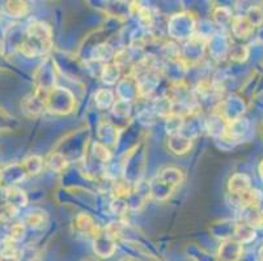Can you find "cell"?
<instances>
[{
	"mask_svg": "<svg viewBox=\"0 0 263 261\" xmlns=\"http://www.w3.org/2000/svg\"><path fill=\"white\" fill-rule=\"evenodd\" d=\"M182 180V174L177 169H165L156 176L149 187L151 195L157 200H164L177 188Z\"/></svg>",
	"mask_w": 263,
	"mask_h": 261,
	"instance_id": "1",
	"label": "cell"
},
{
	"mask_svg": "<svg viewBox=\"0 0 263 261\" xmlns=\"http://www.w3.org/2000/svg\"><path fill=\"white\" fill-rule=\"evenodd\" d=\"M26 176H28V172H26L23 162L9 165V166L4 167L3 170H0V188L7 190L11 187H16V184L24 180Z\"/></svg>",
	"mask_w": 263,
	"mask_h": 261,
	"instance_id": "2",
	"label": "cell"
},
{
	"mask_svg": "<svg viewBox=\"0 0 263 261\" xmlns=\"http://www.w3.org/2000/svg\"><path fill=\"white\" fill-rule=\"evenodd\" d=\"M4 191V203L11 207H13L15 209H20L24 208L28 204V196L24 192L23 190L17 188V187H11V188H7Z\"/></svg>",
	"mask_w": 263,
	"mask_h": 261,
	"instance_id": "3",
	"label": "cell"
},
{
	"mask_svg": "<svg viewBox=\"0 0 263 261\" xmlns=\"http://www.w3.org/2000/svg\"><path fill=\"white\" fill-rule=\"evenodd\" d=\"M229 193L232 197H238L250 190V179L243 174H236L229 180Z\"/></svg>",
	"mask_w": 263,
	"mask_h": 261,
	"instance_id": "4",
	"label": "cell"
},
{
	"mask_svg": "<svg viewBox=\"0 0 263 261\" xmlns=\"http://www.w3.org/2000/svg\"><path fill=\"white\" fill-rule=\"evenodd\" d=\"M73 227H75L76 231H79L81 234H87V235L93 234L96 236L100 231V229L96 226L92 217H89L88 214H84V213H81V214H79L76 217L75 221H73Z\"/></svg>",
	"mask_w": 263,
	"mask_h": 261,
	"instance_id": "5",
	"label": "cell"
},
{
	"mask_svg": "<svg viewBox=\"0 0 263 261\" xmlns=\"http://www.w3.org/2000/svg\"><path fill=\"white\" fill-rule=\"evenodd\" d=\"M241 255V244L238 242L228 240L220 246V261H237Z\"/></svg>",
	"mask_w": 263,
	"mask_h": 261,
	"instance_id": "6",
	"label": "cell"
},
{
	"mask_svg": "<svg viewBox=\"0 0 263 261\" xmlns=\"http://www.w3.org/2000/svg\"><path fill=\"white\" fill-rule=\"evenodd\" d=\"M232 30H233L236 37L248 38L253 33V30H254V25L248 20L246 16H238V17L233 18Z\"/></svg>",
	"mask_w": 263,
	"mask_h": 261,
	"instance_id": "7",
	"label": "cell"
},
{
	"mask_svg": "<svg viewBox=\"0 0 263 261\" xmlns=\"http://www.w3.org/2000/svg\"><path fill=\"white\" fill-rule=\"evenodd\" d=\"M4 12L12 18L24 17L28 13V4L25 2H6L3 6Z\"/></svg>",
	"mask_w": 263,
	"mask_h": 261,
	"instance_id": "8",
	"label": "cell"
},
{
	"mask_svg": "<svg viewBox=\"0 0 263 261\" xmlns=\"http://www.w3.org/2000/svg\"><path fill=\"white\" fill-rule=\"evenodd\" d=\"M24 224H26L28 226L32 227V229H40V227H42L46 224V213L41 209L32 210V212L26 214Z\"/></svg>",
	"mask_w": 263,
	"mask_h": 261,
	"instance_id": "9",
	"label": "cell"
},
{
	"mask_svg": "<svg viewBox=\"0 0 263 261\" xmlns=\"http://www.w3.org/2000/svg\"><path fill=\"white\" fill-rule=\"evenodd\" d=\"M234 235L236 239L238 240V243H246V242H250L255 235V231L250 225L245 224V222H241L236 227V231H234Z\"/></svg>",
	"mask_w": 263,
	"mask_h": 261,
	"instance_id": "10",
	"label": "cell"
},
{
	"mask_svg": "<svg viewBox=\"0 0 263 261\" xmlns=\"http://www.w3.org/2000/svg\"><path fill=\"white\" fill-rule=\"evenodd\" d=\"M24 167H25L28 175H37L40 174L42 166H44V161L42 158L38 157V155H30L23 162Z\"/></svg>",
	"mask_w": 263,
	"mask_h": 261,
	"instance_id": "11",
	"label": "cell"
},
{
	"mask_svg": "<svg viewBox=\"0 0 263 261\" xmlns=\"http://www.w3.org/2000/svg\"><path fill=\"white\" fill-rule=\"evenodd\" d=\"M46 165L55 172H61L62 170H64L67 167V159L64 158V155H62L61 153H52L47 158Z\"/></svg>",
	"mask_w": 263,
	"mask_h": 261,
	"instance_id": "12",
	"label": "cell"
},
{
	"mask_svg": "<svg viewBox=\"0 0 263 261\" xmlns=\"http://www.w3.org/2000/svg\"><path fill=\"white\" fill-rule=\"evenodd\" d=\"M24 235H25V224L23 222H17V224H13L9 229L8 233V240L13 242V243H18L20 240H23Z\"/></svg>",
	"mask_w": 263,
	"mask_h": 261,
	"instance_id": "13",
	"label": "cell"
},
{
	"mask_svg": "<svg viewBox=\"0 0 263 261\" xmlns=\"http://www.w3.org/2000/svg\"><path fill=\"white\" fill-rule=\"evenodd\" d=\"M17 209H15L11 205L6 204V203L0 204V224H7L12 218H15V215L17 214Z\"/></svg>",
	"mask_w": 263,
	"mask_h": 261,
	"instance_id": "14",
	"label": "cell"
},
{
	"mask_svg": "<svg viewBox=\"0 0 263 261\" xmlns=\"http://www.w3.org/2000/svg\"><path fill=\"white\" fill-rule=\"evenodd\" d=\"M15 119L9 116L3 109H0V131H7V129L12 128V124H13Z\"/></svg>",
	"mask_w": 263,
	"mask_h": 261,
	"instance_id": "15",
	"label": "cell"
},
{
	"mask_svg": "<svg viewBox=\"0 0 263 261\" xmlns=\"http://www.w3.org/2000/svg\"><path fill=\"white\" fill-rule=\"evenodd\" d=\"M93 148H95V155L99 158V159H101V161H107V159H109L110 153L104 145H101V144H95V147Z\"/></svg>",
	"mask_w": 263,
	"mask_h": 261,
	"instance_id": "16",
	"label": "cell"
},
{
	"mask_svg": "<svg viewBox=\"0 0 263 261\" xmlns=\"http://www.w3.org/2000/svg\"><path fill=\"white\" fill-rule=\"evenodd\" d=\"M231 56L236 61H242L248 56V49L245 46H236L231 50Z\"/></svg>",
	"mask_w": 263,
	"mask_h": 261,
	"instance_id": "17",
	"label": "cell"
},
{
	"mask_svg": "<svg viewBox=\"0 0 263 261\" xmlns=\"http://www.w3.org/2000/svg\"><path fill=\"white\" fill-rule=\"evenodd\" d=\"M259 171H260V175H262V179H263V161H262V164H260Z\"/></svg>",
	"mask_w": 263,
	"mask_h": 261,
	"instance_id": "18",
	"label": "cell"
},
{
	"mask_svg": "<svg viewBox=\"0 0 263 261\" xmlns=\"http://www.w3.org/2000/svg\"><path fill=\"white\" fill-rule=\"evenodd\" d=\"M260 258H262V261H263V248L260 250Z\"/></svg>",
	"mask_w": 263,
	"mask_h": 261,
	"instance_id": "19",
	"label": "cell"
}]
</instances>
